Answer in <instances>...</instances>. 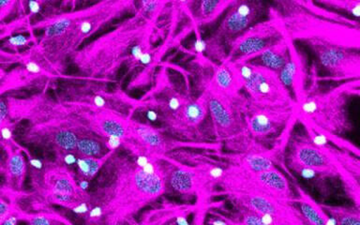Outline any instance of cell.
<instances>
[{
  "mask_svg": "<svg viewBox=\"0 0 360 225\" xmlns=\"http://www.w3.org/2000/svg\"><path fill=\"white\" fill-rule=\"evenodd\" d=\"M156 20L135 11L112 30L79 48L70 58L86 82L108 84L117 78L121 68H138L141 58L152 49Z\"/></svg>",
  "mask_w": 360,
  "mask_h": 225,
  "instance_id": "cell-1",
  "label": "cell"
},
{
  "mask_svg": "<svg viewBox=\"0 0 360 225\" xmlns=\"http://www.w3.org/2000/svg\"><path fill=\"white\" fill-rule=\"evenodd\" d=\"M167 157L143 167L135 165L131 157H115L111 183L90 193L93 205L103 214V225L128 224L141 210L168 193Z\"/></svg>",
  "mask_w": 360,
  "mask_h": 225,
  "instance_id": "cell-2",
  "label": "cell"
},
{
  "mask_svg": "<svg viewBox=\"0 0 360 225\" xmlns=\"http://www.w3.org/2000/svg\"><path fill=\"white\" fill-rule=\"evenodd\" d=\"M10 118L30 122L22 141L50 149L53 153L73 151L76 141L87 127L83 120L58 98L46 93L27 98L7 97Z\"/></svg>",
  "mask_w": 360,
  "mask_h": 225,
  "instance_id": "cell-3",
  "label": "cell"
},
{
  "mask_svg": "<svg viewBox=\"0 0 360 225\" xmlns=\"http://www.w3.org/2000/svg\"><path fill=\"white\" fill-rule=\"evenodd\" d=\"M269 13L283 25L292 41H318L360 50V22L311 0H275Z\"/></svg>",
  "mask_w": 360,
  "mask_h": 225,
  "instance_id": "cell-4",
  "label": "cell"
},
{
  "mask_svg": "<svg viewBox=\"0 0 360 225\" xmlns=\"http://www.w3.org/2000/svg\"><path fill=\"white\" fill-rule=\"evenodd\" d=\"M317 82H311L302 97L295 101L294 110L297 122L314 131L336 135L353 129L348 112V101L359 95V79L350 80L328 90H319Z\"/></svg>",
  "mask_w": 360,
  "mask_h": 225,
  "instance_id": "cell-5",
  "label": "cell"
},
{
  "mask_svg": "<svg viewBox=\"0 0 360 225\" xmlns=\"http://www.w3.org/2000/svg\"><path fill=\"white\" fill-rule=\"evenodd\" d=\"M207 103L211 135L231 153L257 150L264 145L248 134L245 124V109L248 98L244 92L225 96L205 84L202 91Z\"/></svg>",
  "mask_w": 360,
  "mask_h": 225,
  "instance_id": "cell-6",
  "label": "cell"
},
{
  "mask_svg": "<svg viewBox=\"0 0 360 225\" xmlns=\"http://www.w3.org/2000/svg\"><path fill=\"white\" fill-rule=\"evenodd\" d=\"M32 199L36 207L50 205L70 210L75 202L84 198L87 193L81 191L75 173L56 160L49 162L39 171H30Z\"/></svg>",
  "mask_w": 360,
  "mask_h": 225,
  "instance_id": "cell-7",
  "label": "cell"
},
{
  "mask_svg": "<svg viewBox=\"0 0 360 225\" xmlns=\"http://www.w3.org/2000/svg\"><path fill=\"white\" fill-rule=\"evenodd\" d=\"M56 98L65 105L108 110L129 117H132L140 105L139 100L129 97L122 89L110 90L106 84L94 82L65 87Z\"/></svg>",
  "mask_w": 360,
  "mask_h": 225,
  "instance_id": "cell-8",
  "label": "cell"
},
{
  "mask_svg": "<svg viewBox=\"0 0 360 225\" xmlns=\"http://www.w3.org/2000/svg\"><path fill=\"white\" fill-rule=\"evenodd\" d=\"M235 64L244 91L250 101L258 105L295 107V101L277 73L250 62Z\"/></svg>",
  "mask_w": 360,
  "mask_h": 225,
  "instance_id": "cell-9",
  "label": "cell"
},
{
  "mask_svg": "<svg viewBox=\"0 0 360 225\" xmlns=\"http://www.w3.org/2000/svg\"><path fill=\"white\" fill-rule=\"evenodd\" d=\"M295 123L294 107L258 105L248 98L245 124L248 134L256 142L267 148L270 143L274 146L283 135H291Z\"/></svg>",
  "mask_w": 360,
  "mask_h": 225,
  "instance_id": "cell-10",
  "label": "cell"
},
{
  "mask_svg": "<svg viewBox=\"0 0 360 225\" xmlns=\"http://www.w3.org/2000/svg\"><path fill=\"white\" fill-rule=\"evenodd\" d=\"M160 128L170 136L187 142L205 143L213 139L207 103L202 93L196 98L191 96L184 105Z\"/></svg>",
  "mask_w": 360,
  "mask_h": 225,
  "instance_id": "cell-11",
  "label": "cell"
},
{
  "mask_svg": "<svg viewBox=\"0 0 360 225\" xmlns=\"http://www.w3.org/2000/svg\"><path fill=\"white\" fill-rule=\"evenodd\" d=\"M269 3L262 0H233L221 22L210 37L216 46L226 50L238 37L269 15Z\"/></svg>",
  "mask_w": 360,
  "mask_h": 225,
  "instance_id": "cell-12",
  "label": "cell"
},
{
  "mask_svg": "<svg viewBox=\"0 0 360 225\" xmlns=\"http://www.w3.org/2000/svg\"><path fill=\"white\" fill-rule=\"evenodd\" d=\"M267 16L228 45L227 60L233 63L252 60L285 37L280 21L272 14Z\"/></svg>",
  "mask_w": 360,
  "mask_h": 225,
  "instance_id": "cell-13",
  "label": "cell"
},
{
  "mask_svg": "<svg viewBox=\"0 0 360 225\" xmlns=\"http://www.w3.org/2000/svg\"><path fill=\"white\" fill-rule=\"evenodd\" d=\"M320 68L333 80H356L360 77V50L349 49L328 42H305Z\"/></svg>",
  "mask_w": 360,
  "mask_h": 225,
  "instance_id": "cell-14",
  "label": "cell"
},
{
  "mask_svg": "<svg viewBox=\"0 0 360 225\" xmlns=\"http://www.w3.org/2000/svg\"><path fill=\"white\" fill-rule=\"evenodd\" d=\"M166 160L168 193L188 199L197 196L205 200L213 193L198 166L186 165L170 155Z\"/></svg>",
  "mask_w": 360,
  "mask_h": 225,
  "instance_id": "cell-15",
  "label": "cell"
},
{
  "mask_svg": "<svg viewBox=\"0 0 360 225\" xmlns=\"http://www.w3.org/2000/svg\"><path fill=\"white\" fill-rule=\"evenodd\" d=\"M68 106V105H67ZM83 120L89 131L103 138L118 137L123 140L131 139V120L120 112L108 110H90L82 107L68 106Z\"/></svg>",
  "mask_w": 360,
  "mask_h": 225,
  "instance_id": "cell-16",
  "label": "cell"
},
{
  "mask_svg": "<svg viewBox=\"0 0 360 225\" xmlns=\"http://www.w3.org/2000/svg\"><path fill=\"white\" fill-rule=\"evenodd\" d=\"M249 176L250 181L247 191L241 193L258 191L278 201L294 204L295 194L292 190L291 184L285 174L278 167L259 173H249Z\"/></svg>",
  "mask_w": 360,
  "mask_h": 225,
  "instance_id": "cell-17",
  "label": "cell"
},
{
  "mask_svg": "<svg viewBox=\"0 0 360 225\" xmlns=\"http://www.w3.org/2000/svg\"><path fill=\"white\" fill-rule=\"evenodd\" d=\"M285 148L275 145L272 148H264L258 149V150H252L243 152V153H221L217 154V156L225 162L232 163V165H238L243 170L249 172V173H259L269 170L277 165H283L281 160L283 158V153Z\"/></svg>",
  "mask_w": 360,
  "mask_h": 225,
  "instance_id": "cell-18",
  "label": "cell"
},
{
  "mask_svg": "<svg viewBox=\"0 0 360 225\" xmlns=\"http://www.w3.org/2000/svg\"><path fill=\"white\" fill-rule=\"evenodd\" d=\"M277 75L283 86L291 93L295 101L302 97L307 89L306 61L291 39H289L288 60Z\"/></svg>",
  "mask_w": 360,
  "mask_h": 225,
  "instance_id": "cell-19",
  "label": "cell"
},
{
  "mask_svg": "<svg viewBox=\"0 0 360 225\" xmlns=\"http://www.w3.org/2000/svg\"><path fill=\"white\" fill-rule=\"evenodd\" d=\"M22 148V146L17 143L5 149L7 157L3 165L2 174L5 177L4 186L14 193H22L27 174V162Z\"/></svg>",
  "mask_w": 360,
  "mask_h": 225,
  "instance_id": "cell-20",
  "label": "cell"
},
{
  "mask_svg": "<svg viewBox=\"0 0 360 225\" xmlns=\"http://www.w3.org/2000/svg\"><path fill=\"white\" fill-rule=\"evenodd\" d=\"M233 0H199L188 1V17L193 28L200 30L202 27L212 25L224 14L232 4Z\"/></svg>",
  "mask_w": 360,
  "mask_h": 225,
  "instance_id": "cell-21",
  "label": "cell"
},
{
  "mask_svg": "<svg viewBox=\"0 0 360 225\" xmlns=\"http://www.w3.org/2000/svg\"><path fill=\"white\" fill-rule=\"evenodd\" d=\"M205 84L225 96L240 94L243 87L235 64L226 58L214 65L212 75Z\"/></svg>",
  "mask_w": 360,
  "mask_h": 225,
  "instance_id": "cell-22",
  "label": "cell"
},
{
  "mask_svg": "<svg viewBox=\"0 0 360 225\" xmlns=\"http://www.w3.org/2000/svg\"><path fill=\"white\" fill-rule=\"evenodd\" d=\"M289 58V39L284 37L281 41L272 45L257 58L249 61L250 63L278 73L285 65Z\"/></svg>",
  "mask_w": 360,
  "mask_h": 225,
  "instance_id": "cell-23",
  "label": "cell"
},
{
  "mask_svg": "<svg viewBox=\"0 0 360 225\" xmlns=\"http://www.w3.org/2000/svg\"><path fill=\"white\" fill-rule=\"evenodd\" d=\"M75 151L78 156L89 158H103L111 152L107 150L103 138L89 129L79 135Z\"/></svg>",
  "mask_w": 360,
  "mask_h": 225,
  "instance_id": "cell-24",
  "label": "cell"
},
{
  "mask_svg": "<svg viewBox=\"0 0 360 225\" xmlns=\"http://www.w3.org/2000/svg\"><path fill=\"white\" fill-rule=\"evenodd\" d=\"M115 154V152H109L106 156L103 158H89L78 157L77 162L75 163L73 173H75L76 180H86V181H91L104 165L110 160V158Z\"/></svg>",
  "mask_w": 360,
  "mask_h": 225,
  "instance_id": "cell-25",
  "label": "cell"
},
{
  "mask_svg": "<svg viewBox=\"0 0 360 225\" xmlns=\"http://www.w3.org/2000/svg\"><path fill=\"white\" fill-rule=\"evenodd\" d=\"M323 211L336 221L337 225H360V207L320 204Z\"/></svg>",
  "mask_w": 360,
  "mask_h": 225,
  "instance_id": "cell-26",
  "label": "cell"
},
{
  "mask_svg": "<svg viewBox=\"0 0 360 225\" xmlns=\"http://www.w3.org/2000/svg\"><path fill=\"white\" fill-rule=\"evenodd\" d=\"M22 193H14L6 188L4 185L0 187V225L11 215L20 210L18 195Z\"/></svg>",
  "mask_w": 360,
  "mask_h": 225,
  "instance_id": "cell-27",
  "label": "cell"
},
{
  "mask_svg": "<svg viewBox=\"0 0 360 225\" xmlns=\"http://www.w3.org/2000/svg\"><path fill=\"white\" fill-rule=\"evenodd\" d=\"M317 5L333 11H343L353 19L359 20L360 0H317Z\"/></svg>",
  "mask_w": 360,
  "mask_h": 225,
  "instance_id": "cell-28",
  "label": "cell"
},
{
  "mask_svg": "<svg viewBox=\"0 0 360 225\" xmlns=\"http://www.w3.org/2000/svg\"><path fill=\"white\" fill-rule=\"evenodd\" d=\"M21 221L27 222V225H67L63 219L56 214L48 212L46 210H39L34 213L22 211Z\"/></svg>",
  "mask_w": 360,
  "mask_h": 225,
  "instance_id": "cell-29",
  "label": "cell"
},
{
  "mask_svg": "<svg viewBox=\"0 0 360 225\" xmlns=\"http://www.w3.org/2000/svg\"><path fill=\"white\" fill-rule=\"evenodd\" d=\"M37 41H38V39L33 35L25 36L18 34V35L11 36L6 39L2 42L1 47L8 51H13V52L19 53V50L22 48L30 47V44L34 45Z\"/></svg>",
  "mask_w": 360,
  "mask_h": 225,
  "instance_id": "cell-30",
  "label": "cell"
},
{
  "mask_svg": "<svg viewBox=\"0 0 360 225\" xmlns=\"http://www.w3.org/2000/svg\"><path fill=\"white\" fill-rule=\"evenodd\" d=\"M168 1H143L136 2V10L149 19L158 20L165 10Z\"/></svg>",
  "mask_w": 360,
  "mask_h": 225,
  "instance_id": "cell-31",
  "label": "cell"
},
{
  "mask_svg": "<svg viewBox=\"0 0 360 225\" xmlns=\"http://www.w3.org/2000/svg\"><path fill=\"white\" fill-rule=\"evenodd\" d=\"M236 210L235 218H232V225H269L252 211L242 207H236Z\"/></svg>",
  "mask_w": 360,
  "mask_h": 225,
  "instance_id": "cell-32",
  "label": "cell"
},
{
  "mask_svg": "<svg viewBox=\"0 0 360 225\" xmlns=\"http://www.w3.org/2000/svg\"><path fill=\"white\" fill-rule=\"evenodd\" d=\"M17 124L18 123L15 121L8 120L0 126V148L7 149L16 145L15 129Z\"/></svg>",
  "mask_w": 360,
  "mask_h": 225,
  "instance_id": "cell-33",
  "label": "cell"
},
{
  "mask_svg": "<svg viewBox=\"0 0 360 225\" xmlns=\"http://www.w3.org/2000/svg\"><path fill=\"white\" fill-rule=\"evenodd\" d=\"M55 157L56 162L65 166V167H67L73 172V169H75V163L77 162L79 156L77 153L73 150L58 152V153L55 154Z\"/></svg>",
  "mask_w": 360,
  "mask_h": 225,
  "instance_id": "cell-34",
  "label": "cell"
},
{
  "mask_svg": "<svg viewBox=\"0 0 360 225\" xmlns=\"http://www.w3.org/2000/svg\"><path fill=\"white\" fill-rule=\"evenodd\" d=\"M103 139L107 150L115 152V153L117 150H120V148H124V146H125L126 143V140L121 139V138L118 137H106L103 138Z\"/></svg>",
  "mask_w": 360,
  "mask_h": 225,
  "instance_id": "cell-35",
  "label": "cell"
},
{
  "mask_svg": "<svg viewBox=\"0 0 360 225\" xmlns=\"http://www.w3.org/2000/svg\"><path fill=\"white\" fill-rule=\"evenodd\" d=\"M1 93L2 91H0V95H1ZM8 120H11V118L8 101L6 98H2L1 96H0V126Z\"/></svg>",
  "mask_w": 360,
  "mask_h": 225,
  "instance_id": "cell-36",
  "label": "cell"
},
{
  "mask_svg": "<svg viewBox=\"0 0 360 225\" xmlns=\"http://www.w3.org/2000/svg\"><path fill=\"white\" fill-rule=\"evenodd\" d=\"M22 211L21 208H20L15 213L11 214V215L3 222L2 225H18V222L21 221Z\"/></svg>",
  "mask_w": 360,
  "mask_h": 225,
  "instance_id": "cell-37",
  "label": "cell"
},
{
  "mask_svg": "<svg viewBox=\"0 0 360 225\" xmlns=\"http://www.w3.org/2000/svg\"><path fill=\"white\" fill-rule=\"evenodd\" d=\"M3 174V165H1V162H0V174Z\"/></svg>",
  "mask_w": 360,
  "mask_h": 225,
  "instance_id": "cell-38",
  "label": "cell"
}]
</instances>
